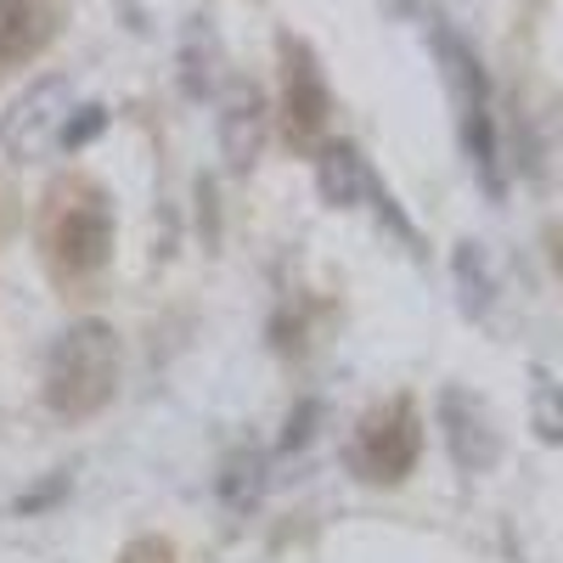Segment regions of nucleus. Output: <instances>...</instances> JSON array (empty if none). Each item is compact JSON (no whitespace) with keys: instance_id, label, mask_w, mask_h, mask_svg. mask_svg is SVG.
<instances>
[{"instance_id":"9","label":"nucleus","mask_w":563,"mask_h":563,"mask_svg":"<svg viewBox=\"0 0 563 563\" xmlns=\"http://www.w3.org/2000/svg\"><path fill=\"white\" fill-rule=\"evenodd\" d=\"M90 130H102V108H79V119L68 124V135H63V141H68V147H79V141H85Z\"/></svg>"},{"instance_id":"5","label":"nucleus","mask_w":563,"mask_h":563,"mask_svg":"<svg viewBox=\"0 0 563 563\" xmlns=\"http://www.w3.org/2000/svg\"><path fill=\"white\" fill-rule=\"evenodd\" d=\"M316 192L333 209L366 203V164L355 158V147H321L316 153Z\"/></svg>"},{"instance_id":"11","label":"nucleus","mask_w":563,"mask_h":563,"mask_svg":"<svg viewBox=\"0 0 563 563\" xmlns=\"http://www.w3.org/2000/svg\"><path fill=\"white\" fill-rule=\"evenodd\" d=\"M558 271H563V243H558Z\"/></svg>"},{"instance_id":"8","label":"nucleus","mask_w":563,"mask_h":563,"mask_svg":"<svg viewBox=\"0 0 563 563\" xmlns=\"http://www.w3.org/2000/svg\"><path fill=\"white\" fill-rule=\"evenodd\" d=\"M536 429H541V440H563V389L552 384V378H536Z\"/></svg>"},{"instance_id":"4","label":"nucleus","mask_w":563,"mask_h":563,"mask_svg":"<svg viewBox=\"0 0 563 563\" xmlns=\"http://www.w3.org/2000/svg\"><path fill=\"white\" fill-rule=\"evenodd\" d=\"M411 456H417V422H411L406 406H395L389 422H378V429L366 434L361 462L372 467V479H400L406 467H411Z\"/></svg>"},{"instance_id":"1","label":"nucleus","mask_w":563,"mask_h":563,"mask_svg":"<svg viewBox=\"0 0 563 563\" xmlns=\"http://www.w3.org/2000/svg\"><path fill=\"white\" fill-rule=\"evenodd\" d=\"M119 384V339L102 321H79L74 333L57 339L52 366H45V400L63 417H90L113 400Z\"/></svg>"},{"instance_id":"2","label":"nucleus","mask_w":563,"mask_h":563,"mask_svg":"<svg viewBox=\"0 0 563 563\" xmlns=\"http://www.w3.org/2000/svg\"><path fill=\"white\" fill-rule=\"evenodd\" d=\"M63 102H68V85H63V79H45V85L29 90V97H18L12 113L0 119V141H7V153L34 158L45 141H52V130H57V119H63Z\"/></svg>"},{"instance_id":"6","label":"nucleus","mask_w":563,"mask_h":563,"mask_svg":"<svg viewBox=\"0 0 563 563\" xmlns=\"http://www.w3.org/2000/svg\"><path fill=\"white\" fill-rule=\"evenodd\" d=\"M57 249H63L68 265H102V254H108V220H102L97 209H79V214L63 225Z\"/></svg>"},{"instance_id":"7","label":"nucleus","mask_w":563,"mask_h":563,"mask_svg":"<svg viewBox=\"0 0 563 563\" xmlns=\"http://www.w3.org/2000/svg\"><path fill=\"white\" fill-rule=\"evenodd\" d=\"M260 490H265V456L260 451H238L225 462V474H220V501L231 512H249L260 501Z\"/></svg>"},{"instance_id":"3","label":"nucleus","mask_w":563,"mask_h":563,"mask_svg":"<svg viewBox=\"0 0 563 563\" xmlns=\"http://www.w3.org/2000/svg\"><path fill=\"white\" fill-rule=\"evenodd\" d=\"M445 411V440H451V456L467 467V474H485V467L496 462V434H490V422L479 411L474 395H445L440 400Z\"/></svg>"},{"instance_id":"10","label":"nucleus","mask_w":563,"mask_h":563,"mask_svg":"<svg viewBox=\"0 0 563 563\" xmlns=\"http://www.w3.org/2000/svg\"><path fill=\"white\" fill-rule=\"evenodd\" d=\"M124 563H169V552H164L158 541H147V547H135V552H130Z\"/></svg>"}]
</instances>
